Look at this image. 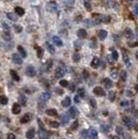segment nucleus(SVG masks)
Here are the masks:
<instances>
[{"label": "nucleus", "instance_id": "1", "mask_svg": "<svg viewBox=\"0 0 138 139\" xmlns=\"http://www.w3.org/2000/svg\"><path fill=\"white\" fill-rule=\"evenodd\" d=\"M37 122H38L39 126H40V128H39V131H38L39 137H40V139H48L50 135H49V133L47 132V130L44 129V126L43 125V123L41 122L40 119H37Z\"/></svg>", "mask_w": 138, "mask_h": 139}, {"label": "nucleus", "instance_id": "2", "mask_svg": "<svg viewBox=\"0 0 138 139\" xmlns=\"http://www.w3.org/2000/svg\"><path fill=\"white\" fill-rule=\"evenodd\" d=\"M25 72H26L27 76H29V77H33L36 76V70H35L34 66H32V65L27 66Z\"/></svg>", "mask_w": 138, "mask_h": 139}, {"label": "nucleus", "instance_id": "3", "mask_svg": "<svg viewBox=\"0 0 138 139\" xmlns=\"http://www.w3.org/2000/svg\"><path fill=\"white\" fill-rule=\"evenodd\" d=\"M93 91L96 96H100V97H103V96H105V91H104L102 87H99V86L95 87Z\"/></svg>", "mask_w": 138, "mask_h": 139}, {"label": "nucleus", "instance_id": "4", "mask_svg": "<svg viewBox=\"0 0 138 139\" xmlns=\"http://www.w3.org/2000/svg\"><path fill=\"white\" fill-rule=\"evenodd\" d=\"M12 61L16 64H23V59H22V58H21V56H19V55L17 53H14L12 55Z\"/></svg>", "mask_w": 138, "mask_h": 139}, {"label": "nucleus", "instance_id": "5", "mask_svg": "<svg viewBox=\"0 0 138 139\" xmlns=\"http://www.w3.org/2000/svg\"><path fill=\"white\" fill-rule=\"evenodd\" d=\"M11 111H12L13 114L17 115L21 112V105L17 103H15L14 104L12 105V109H11Z\"/></svg>", "mask_w": 138, "mask_h": 139}, {"label": "nucleus", "instance_id": "6", "mask_svg": "<svg viewBox=\"0 0 138 139\" xmlns=\"http://www.w3.org/2000/svg\"><path fill=\"white\" fill-rule=\"evenodd\" d=\"M69 116H70V117H72V118H75L76 116L78 115V111H77V109H76V107H71L70 109H69Z\"/></svg>", "mask_w": 138, "mask_h": 139}, {"label": "nucleus", "instance_id": "7", "mask_svg": "<svg viewBox=\"0 0 138 139\" xmlns=\"http://www.w3.org/2000/svg\"><path fill=\"white\" fill-rule=\"evenodd\" d=\"M55 76L57 78H62L64 76V70L62 68H58L55 71Z\"/></svg>", "mask_w": 138, "mask_h": 139}, {"label": "nucleus", "instance_id": "8", "mask_svg": "<svg viewBox=\"0 0 138 139\" xmlns=\"http://www.w3.org/2000/svg\"><path fill=\"white\" fill-rule=\"evenodd\" d=\"M77 37L81 39H84L87 37V31H86L84 29H80L77 31Z\"/></svg>", "mask_w": 138, "mask_h": 139}, {"label": "nucleus", "instance_id": "9", "mask_svg": "<svg viewBox=\"0 0 138 139\" xmlns=\"http://www.w3.org/2000/svg\"><path fill=\"white\" fill-rule=\"evenodd\" d=\"M123 121L124 124L127 125V127L129 129L133 128V122H132V120H130L129 118H128V117H123Z\"/></svg>", "mask_w": 138, "mask_h": 139}, {"label": "nucleus", "instance_id": "10", "mask_svg": "<svg viewBox=\"0 0 138 139\" xmlns=\"http://www.w3.org/2000/svg\"><path fill=\"white\" fill-rule=\"evenodd\" d=\"M103 84H104V87H105L106 89H110V88L112 87V85H113L112 81L109 78H105V79L103 80Z\"/></svg>", "mask_w": 138, "mask_h": 139}, {"label": "nucleus", "instance_id": "11", "mask_svg": "<svg viewBox=\"0 0 138 139\" xmlns=\"http://www.w3.org/2000/svg\"><path fill=\"white\" fill-rule=\"evenodd\" d=\"M71 103V99H70V97H66L64 99V101L62 102V105L64 107H69Z\"/></svg>", "mask_w": 138, "mask_h": 139}, {"label": "nucleus", "instance_id": "12", "mask_svg": "<svg viewBox=\"0 0 138 139\" xmlns=\"http://www.w3.org/2000/svg\"><path fill=\"white\" fill-rule=\"evenodd\" d=\"M52 41H53V43H54V44H56L57 46H62L63 45L62 40H61L60 38H58V37H57V36L53 37Z\"/></svg>", "mask_w": 138, "mask_h": 139}, {"label": "nucleus", "instance_id": "13", "mask_svg": "<svg viewBox=\"0 0 138 139\" xmlns=\"http://www.w3.org/2000/svg\"><path fill=\"white\" fill-rule=\"evenodd\" d=\"M35 134H36V132H35L34 129H31L26 132V137L28 139H32L35 136Z\"/></svg>", "mask_w": 138, "mask_h": 139}, {"label": "nucleus", "instance_id": "14", "mask_svg": "<svg viewBox=\"0 0 138 139\" xmlns=\"http://www.w3.org/2000/svg\"><path fill=\"white\" fill-rule=\"evenodd\" d=\"M98 36H99V38L101 39V40H104V39L107 38L108 33L106 31L101 30V31H99V32H98Z\"/></svg>", "mask_w": 138, "mask_h": 139}, {"label": "nucleus", "instance_id": "15", "mask_svg": "<svg viewBox=\"0 0 138 139\" xmlns=\"http://www.w3.org/2000/svg\"><path fill=\"white\" fill-rule=\"evenodd\" d=\"M89 135H90L91 139H97V131H96L95 129H91V130L89 131Z\"/></svg>", "mask_w": 138, "mask_h": 139}, {"label": "nucleus", "instance_id": "16", "mask_svg": "<svg viewBox=\"0 0 138 139\" xmlns=\"http://www.w3.org/2000/svg\"><path fill=\"white\" fill-rule=\"evenodd\" d=\"M10 73H11V77H12L13 80H15V81H19L20 77H19L18 74L17 73V71H15V70H11V71H10Z\"/></svg>", "mask_w": 138, "mask_h": 139}, {"label": "nucleus", "instance_id": "17", "mask_svg": "<svg viewBox=\"0 0 138 139\" xmlns=\"http://www.w3.org/2000/svg\"><path fill=\"white\" fill-rule=\"evenodd\" d=\"M17 50H18L19 54H20V56L22 57V58H26L27 53H26V51H25V50L23 48L22 46H18V47H17Z\"/></svg>", "mask_w": 138, "mask_h": 139}, {"label": "nucleus", "instance_id": "18", "mask_svg": "<svg viewBox=\"0 0 138 139\" xmlns=\"http://www.w3.org/2000/svg\"><path fill=\"white\" fill-rule=\"evenodd\" d=\"M18 100H19V103H20V104H22L23 106L26 105V103H27L26 97H24L23 95H20V96H19V97H18Z\"/></svg>", "mask_w": 138, "mask_h": 139}, {"label": "nucleus", "instance_id": "19", "mask_svg": "<svg viewBox=\"0 0 138 139\" xmlns=\"http://www.w3.org/2000/svg\"><path fill=\"white\" fill-rule=\"evenodd\" d=\"M46 114L48 116H57L58 115V111L56 109H49L46 110Z\"/></svg>", "mask_w": 138, "mask_h": 139}, {"label": "nucleus", "instance_id": "20", "mask_svg": "<svg viewBox=\"0 0 138 139\" xmlns=\"http://www.w3.org/2000/svg\"><path fill=\"white\" fill-rule=\"evenodd\" d=\"M125 37L127 38H129V39H130V38H132L134 37V35H133V31H132L130 29H126L125 30Z\"/></svg>", "mask_w": 138, "mask_h": 139}, {"label": "nucleus", "instance_id": "21", "mask_svg": "<svg viewBox=\"0 0 138 139\" xmlns=\"http://www.w3.org/2000/svg\"><path fill=\"white\" fill-rule=\"evenodd\" d=\"M100 65V61H99V59L98 58H95L93 60H92V62H91V67H93V68H98V66Z\"/></svg>", "mask_w": 138, "mask_h": 139}, {"label": "nucleus", "instance_id": "22", "mask_svg": "<svg viewBox=\"0 0 138 139\" xmlns=\"http://www.w3.org/2000/svg\"><path fill=\"white\" fill-rule=\"evenodd\" d=\"M15 12L18 16H23L24 15V10L21 7H16L15 8Z\"/></svg>", "mask_w": 138, "mask_h": 139}, {"label": "nucleus", "instance_id": "23", "mask_svg": "<svg viewBox=\"0 0 138 139\" xmlns=\"http://www.w3.org/2000/svg\"><path fill=\"white\" fill-rule=\"evenodd\" d=\"M70 116H69V114H64L63 115V117H61V120H62V124H65L67 123H69V120H70Z\"/></svg>", "mask_w": 138, "mask_h": 139}, {"label": "nucleus", "instance_id": "24", "mask_svg": "<svg viewBox=\"0 0 138 139\" xmlns=\"http://www.w3.org/2000/svg\"><path fill=\"white\" fill-rule=\"evenodd\" d=\"M31 120V115L30 114H25L22 118H21V123L25 124V123H28Z\"/></svg>", "mask_w": 138, "mask_h": 139}, {"label": "nucleus", "instance_id": "25", "mask_svg": "<svg viewBox=\"0 0 138 139\" xmlns=\"http://www.w3.org/2000/svg\"><path fill=\"white\" fill-rule=\"evenodd\" d=\"M7 17H8V18L10 19V20H11V21H17V15L15 14V13H7Z\"/></svg>", "mask_w": 138, "mask_h": 139}, {"label": "nucleus", "instance_id": "26", "mask_svg": "<svg viewBox=\"0 0 138 139\" xmlns=\"http://www.w3.org/2000/svg\"><path fill=\"white\" fill-rule=\"evenodd\" d=\"M50 94L49 92H44L41 96V99H42L43 101H48L49 99H50Z\"/></svg>", "mask_w": 138, "mask_h": 139}, {"label": "nucleus", "instance_id": "27", "mask_svg": "<svg viewBox=\"0 0 138 139\" xmlns=\"http://www.w3.org/2000/svg\"><path fill=\"white\" fill-rule=\"evenodd\" d=\"M77 96H79L80 97H85V91H84V88H80L77 90Z\"/></svg>", "mask_w": 138, "mask_h": 139}, {"label": "nucleus", "instance_id": "28", "mask_svg": "<svg viewBox=\"0 0 138 139\" xmlns=\"http://www.w3.org/2000/svg\"><path fill=\"white\" fill-rule=\"evenodd\" d=\"M72 59L75 63H78L81 60V56L78 53H75L72 57Z\"/></svg>", "mask_w": 138, "mask_h": 139}, {"label": "nucleus", "instance_id": "29", "mask_svg": "<svg viewBox=\"0 0 138 139\" xmlns=\"http://www.w3.org/2000/svg\"><path fill=\"white\" fill-rule=\"evenodd\" d=\"M47 49H48V51L50 52V54H54L55 51H56V50H55L54 46L51 45L50 44H47Z\"/></svg>", "mask_w": 138, "mask_h": 139}, {"label": "nucleus", "instance_id": "30", "mask_svg": "<svg viewBox=\"0 0 138 139\" xmlns=\"http://www.w3.org/2000/svg\"><path fill=\"white\" fill-rule=\"evenodd\" d=\"M0 103H1L3 105L7 104V103H8L7 97H5V96H1V97H0Z\"/></svg>", "mask_w": 138, "mask_h": 139}, {"label": "nucleus", "instance_id": "31", "mask_svg": "<svg viewBox=\"0 0 138 139\" xmlns=\"http://www.w3.org/2000/svg\"><path fill=\"white\" fill-rule=\"evenodd\" d=\"M50 126L51 127V128L57 129L60 126V124H59L58 122H57V121H51V122L50 123Z\"/></svg>", "mask_w": 138, "mask_h": 139}, {"label": "nucleus", "instance_id": "32", "mask_svg": "<svg viewBox=\"0 0 138 139\" xmlns=\"http://www.w3.org/2000/svg\"><path fill=\"white\" fill-rule=\"evenodd\" d=\"M109 99L111 102H114L116 99V93L115 91H109Z\"/></svg>", "mask_w": 138, "mask_h": 139}, {"label": "nucleus", "instance_id": "33", "mask_svg": "<svg viewBox=\"0 0 138 139\" xmlns=\"http://www.w3.org/2000/svg\"><path fill=\"white\" fill-rule=\"evenodd\" d=\"M120 77H121V79L123 82L126 81V79H127V73H126L125 70H122L121 73H120Z\"/></svg>", "mask_w": 138, "mask_h": 139}, {"label": "nucleus", "instance_id": "34", "mask_svg": "<svg viewBox=\"0 0 138 139\" xmlns=\"http://www.w3.org/2000/svg\"><path fill=\"white\" fill-rule=\"evenodd\" d=\"M59 84H60V85L62 86V87H64V88H66V87H68L69 86V83H68L67 80H61Z\"/></svg>", "mask_w": 138, "mask_h": 139}, {"label": "nucleus", "instance_id": "35", "mask_svg": "<svg viewBox=\"0 0 138 139\" xmlns=\"http://www.w3.org/2000/svg\"><path fill=\"white\" fill-rule=\"evenodd\" d=\"M123 61L126 63V64H128L129 61V56H128L127 53H125L124 51H123Z\"/></svg>", "mask_w": 138, "mask_h": 139}, {"label": "nucleus", "instance_id": "36", "mask_svg": "<svg viewBox=\"0 0 138 139\" xmlns=\"http://www.w3.org/2000/svg\"><path fill=\"white\" fill-rule=\"evenodd\" d=\"M81 136H82L84 139H87L88 138V131L86 130H82V132H81Z\"/></svg>", "mask_w": 138, "mask_h": 139}, {"label": "nucleus", "instance_id": "37", "mask_svg": "<svg viewBox=\"0 0 138 139\" xmlns=\"http://www.w3.org/2000/svg\"><path fill=\"white\" fill-rule=\"evenodd\" d=\"M37 57H38L39 58H41L43 57V54H44V50H43V49L38 48L37 50Z\"/></svg>", "mask_w": 138, "mask_h": 139}, {"label": "nucleus", "instance_id": "38", "mask_svg": "<svg viewBox=\"0 0 138 139\" xmlns=\"http://www.w3.org/2000/svg\"><path fill=\"white\" fill-rule=\"evenodd\" d=\"M84 6H85V8L88 10V11H90V10H91V5H90V3L89 1H84Z\"/></svg>", "mask_w": 138, "mask_h": 139}, {"label": "nucleus", "instance_id": "39", "mask_svg": "<svg viewBox=\"0 0 138 139\" xmlns=\"http://www.w3.org/2000/svg\"><path fill=\"white\" fill-rule=\"evenodd\" d=\"M90 106L93 107V108H96V102L94 98H90Z\"/></svg>", "mask_w": 138, "mask_h": 139}, {"label": "nucleus", "instance_id": "40", "mask_svg": "<svg viewBox=\"0 0 138 139\" xmlns=\"http://www.w3.org/2000/svg\"><path fill=\"white\" fill-rule=\"evenodd\" d=\"M14 29H15V31H17V33L21 32V31H23V28H22V26H21V25H14Z\"/></svg>", "mask_w": 138, "mask_h": 139}, {"label": "nucleus", "instance_id": "41", "mask_svg": "<svg viewBox=\"0 0 138 139\" xmlns=\"http://www.w3.org/2000/svg\"><path fill=\"white\" fill-rule=\"evenodd\" d=\"M112 58H113L114 60H117L118 59V52L117 51L114 50V51L112 52Z\"/></svg>", "mask_w": 138, "mask_h": 139}, {"label": "nucleus", "instance_id": "42", "mask_svg": "<svg viewBox=\"0 0 138 139\" xmlns=\"http://www.w3.org/2000/svg\"><path fill=\"white\" fill-rule=\"evenodd\" d=\"M82 75H84V78H88L89 76H90V73H89V71L87 70H84V71H82Z\"/></svg>", "mask_w": 138, "mask_h": 139}, {"label": "nucleus", "instance_id": "43", "mask_svg": "<svg viewBox=\"0 0 138 139\" xmlns=\"http://www.w3.org/2000/svg\"><path fill=\"white\" fill-rule=\"evenodd\" d=\"M7 139H16V136L13 133H9L7 136Z\"/></svg>", "mask_w": 138, "mask_h": 139}, {"label": "nucleus", "instance_id": "44", "mask_svg": "<svg viewBox=\"0 0 138 139\" xmlns=\"http://www.w3.org/2000/svg\"><path fill=\"white\" fill-rule=\"evenodd\" d=\"M77 126H78V122L77 121H75V122L73 123L72 125H71V128L72 129H76V128H77Z\"/></svg>", "mask_w": 138, "mask_h": 139}, {"label": "nucleus", "instance_id": "45", "mask_svg": "<svg viewBox=\"0 0 138 139\" xmlns=\"http://www.w3.org/2000/svg\"><path fill=\"white\" fill-rule=\"evenodd\" d=\"M3 26H4V29H5V31H10V27H9V25H8L7 23H3Z\"/></svg>", "mask_w": 138, "mask_h": 139}, {"label": "nucleus", "instance_id": "46", "mask_svg": "<svg viewBox=\"0 0 138 139\" xmlns=\"http://www.w3.org/2000/svg\"><path fill=\"white\" fill-rule=\"evenodd\" d=\"M116 132H117L118 134H123V129H122L121 127H117V128H116Z\"/></svg>", "mask_w": 138, "mask_h": 139}, {"label": "nucleus", "instance_id": "47", "mask_svg": "<svg viewBox=\"0 0 138 139\" xmlns=\"http://www.w3.org/2000/svg\"><path fill=\"white\" fill-rule=\"evenodd\" d=\"M102 132H108L109 129H108L107 126H102Z\"/></svg>", "mask_w": 138, "mask_h": 139}, {"label": "nucleus", "instance_id": "48", "mask_svg": "<svg viewBox=\"0 0 138 139\" xmlns=\"http://www.w3.org/2000/svg\"><path fill=\"white\" fill-rule=\"evenodd\" d=\"M121 105H122V106H125V105H126V106H128V105H129V102H128V101H123V102H122V103H121Z\"/></svg>", "mask_w": 138, "mask_h": 139}, {"label": "nucleus", "instance_id": "49", "mask_svg": "<svg viewBox=\"0 0 138 139\" xmlns=\"http://www.w3.org/2000/svg\"><path fill=\"white\" fill-rule=\"evenodd\" d=\"M75 102H76V103H79L80 102V97L79 96H76V97H75Z\"/></svg>", "mask_w": 138, "mask_h": 139}, {"label": "nucleus", "instance_id": "50", "mask_svg": "<svg viewBox=\"0 0 138 139\" xmlns=\"http://www.w3.org/2000/svg\"><path fill=\"white\" fill-rule=\"evenodd\" d=\"M135 13L138 15V5H135Z\"/></svg>", "mask_w": 138, "mask_h": 139}, {"label": "nucleus", "instance_id": "51", "mask_svg": "<svg viewBox=\"0 0 138 139\" xmlns=\"http://www.w3.org/2000/svg\"><path fill=\"white\" fill-rule=\"evenodd\" d=\"M112 139H120L119 136H114L113 137H112Z\"/></svg>", "mask_w": 138, "mask_h": 139}, {"label": "nucleus", "instance_id": "52", "mask_svg": "<svg viewBox=\"0 0 138 139\" xmlns=\"http://www.w3.org/2000/svg\"><path fill=\"white\" fill-rule=\"evenodd\" d=\"M135 91H136L137 92H138V85H136L135 86Z\"/></svg>", "mask_w": 138, "mask_h": 139}, {"label": "nucleus", "instance_id": "53", "mask_svg": "<svg viewBox=\"0 0 138 139\" xmlns=\"http://www.w3.org/2000/svg\"><path fill=\"white\" fill-rule=\"evenodd\" d=\"M135 58H136V59L138 60V50L136 51V53H135Z\"/></svg>", "mask_w": 138, "mask_h": 139}, {"label": "nucleus", "instance_id": "54", "mask_svg": "<svg viewBox=\"0 0 138 139\" xmlns=\"http://www.w3.org/2000/svg\"><path fill=\"white\" fill-rule=\"evenodd\" d=\"M137 81H138V75H137Z\"/></svg>", "mask_w": 138, "mask_h": 139}]
</instances>
